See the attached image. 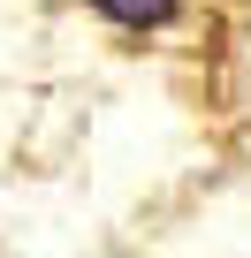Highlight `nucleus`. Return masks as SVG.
<instances>
[{
  "label": "nucleus",
  "instance_id": "f257e3e1",
  "mask_svg": "<svg viewBox=\"0 0 251 258\" xmlns=\"http://www.w3.org/2000/svg\"><path fill=\"white\" fill-rule=\"evenodd\" d=\"M99 16H114V23H130V31H160L168 16H175V0H91Z\"/></svg>",
  "mask_w": 251,
  "mask_h": 258
}]
</instances>
